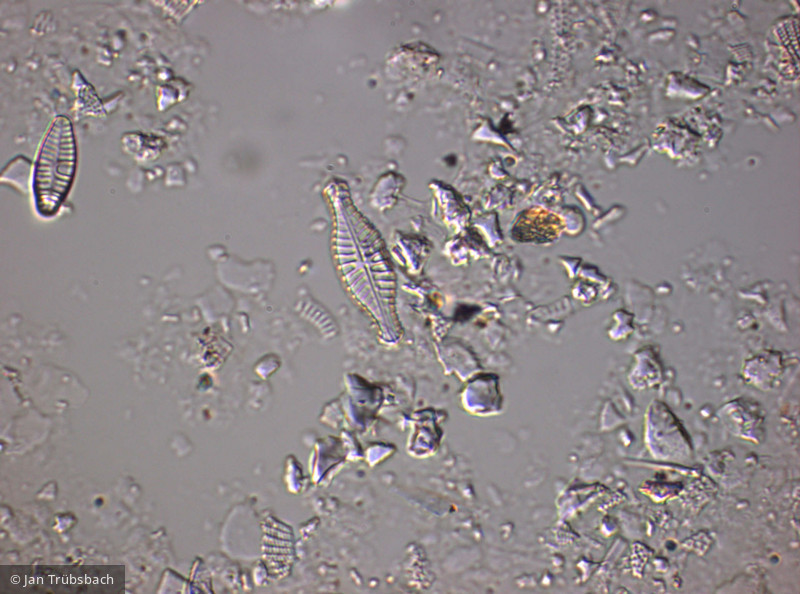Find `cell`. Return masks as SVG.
Listing matches in <instances>:
<instances>
[{"label": "cell", "instance_id": "cell-1", "mask_svg": "<svg viewBox=\"0 0 800 594\" xmlns=\"http://www.w3.org/2000/svg\"><path fill=\"white\" fill-rule=\"evenodd\" d=\"M76 169V144L70 120L58 116L42 142L34 170L36 209L53 216L67 195Z\"/></svg>", "mask_w": 800, "mask_h": 594}, {"label": "cell", "instance_id": "cell-2", "mask_svg": "<svg viewBox=\"0 0 800 594\" xmlns=\"http://www.w3.org/2000/svg\"><path fill=\"white\" fill-rule=\"evenodd\" d=\"M563 227L558 215L543 207L533 206L517 216L511 235L522 243H548L559 237Z\"/></svg>", "mask_w": 800, "mask_h": 594}]
</instances>
